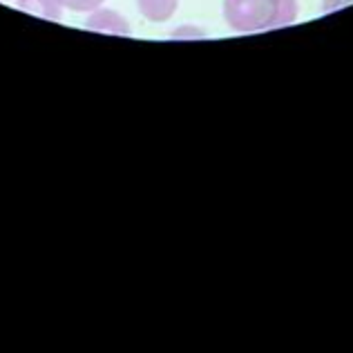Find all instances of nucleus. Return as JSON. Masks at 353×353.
Returning a JSON list of instances; mask_svg holds the SVG:
<instances>
[{
	"instance_id": "39448f33",
	"label": "nucleus",
	"mask_w": 353,
	"mask_h": 353,
	"mask_svg": "<svg viewBox=\"0 0 353 353\" xmlns=\"http://www.w3.org/2000/svg\"><path fill=\"white\" fill-rule=\"evenodd\" d=\"M105 0H61L63 7L72 9V12H94Z\"/></svg>"
},
{
	"instance_id": "7ed1b4c3",
	"label": "nucleus",
	"mask_w": 353,
	"mask_h": 353,
	"mask_svg": "<svg viewBox=\"0 0 353 353\" xmlns=\"http://www.w3.org/2000/svg\"><path fill=\"white\" fill-rule=\"evenodd\" d=\"M137 7L143 18L152 23H163L172 18V14L179 7V0H137Z\"/></svg>"
},
{
	"instance_id": "f257e3e1",
	"label": "nucleus",
	"mask_w": 353,
	"mask_h": 353,
	"mask_svg": "<svg viewBox=\"0 0 353 353\" xmlns=\"http://www.w3.org/2000/svg\"><path fill=\"white\" fill-rule=\"evenodd\" d=\"M224 18L237 32L291 25L297 18V0H224Z\"/></svg>"
},
{
	"instance_id": "f03ea898",
	"label": "nucleus",
	"mask_w": 353,
	"mask_h": 353,
	"mask_svg": "<svg viewBox=\"0 0 353 353\" xmlns=\"http://www.w3.org/2000/svg\"><path fill=\"white\" fill-rule=\"evenodd\" d=\"M85 27L92 32L101 34H112V36H128L130 34V23L114 9H94L90 12Z\"/></svg>"
},
{
	"instance_id": "20e7f679",
	"label": "nucleus",
	"mask_w": 353,
	"mask_h": 353,
	"mask_svg": "<svg viewBox=\"0 0 353 353\" xmlns=\"http://www.w3.org/2000/svg\"><path fill=\"white\" fill-rule=\"evenodd\" d=\"M18 7L27 14L43 18V21H61L63 16L61 0H18Z\"/></svg>"
},
{
	"instance_id": "423d86ee",
	"label": "nucleus",
	"mask_w": 353,
	"mask_h": 353,
	"mask_svg": "<svg viewBox=\"0 0 353 353\" xmlns=\"http://www.w3.org/2000/svg\"><path fill=\"white\" fill-rule=\"evenodd\" d=\"M351 3H353V0H324L322 9H324V12H333V9H342V7H347Z\"/></svg>"
}]
</instances>
